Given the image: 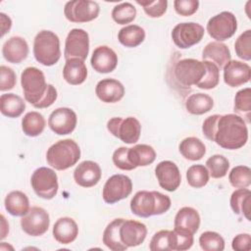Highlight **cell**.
Here are the masks:
<instances>
[{"label": "cell", "instance_id": "13", "mask_svg": "<svg viewBox=\"0 0 251 251\" xmlns=\"http://www.w3.org/2000/svg\"><path fill=\"white\" fill-rule=\"evenodd\" d=\"M50 218L48 212L37 206L29 208L28 212L22 217V229L30 236L43 235L49 227Z\"/></svg>", "mask_w": 251, "mask_h": 251}, {"label": "cell", "instance_id": "33", "mask_svg": "<svg viewBox=\"0 0 251 251\" xmlns=\"http://www.w3.org/2000/svg\"><path fill=\"white\" fill-rule=\"evenodd\" d=\"M118 39L125 47H137L145 39V30L137 25H126L120 29Z\"/></svg>", "mask_w": 251, "mask_h": 251}, {"label": "cell", "instance_id": "40", "mask_svg": "<svg viewBox=\"0 0 251 251\" xmlns=\"http://www.w3.org/2000/svg\"><path fill=\"white\" fill-rule=\"evenodd\" d=\"M111 15L117 24L126 25L135 19L136 8L129 2H123L113 8Z\"/></svg>", "mask_w": 251, "mask_h": 251}, {"label": "cell", "instance_id": "5", "mask_svg": "<svg viewBox=\"0 0 251 251\" xmlns=\"http://www.w3.org/2000/svg\"><path fill=\"white\" fill-rule=\"evenodd\" d=\"M80 158L78 144L71 139H62L51 145L46 153L48 165L57 171H65L75 165Z\"/></svg>", "mask_w": 251, "mask_h": 251}, {"label": "cell", "instance_id": "2", "mask_svg": "<svg viewBox=\"0 0 251 251\" xmlns=\"http://www.w3.org/2000/svg\"><path fill=\"white\" fill-rule=\"evenodd\" d=\"M21 84L25 99L34 108H48L57 99L56 88L46 83L43 72L35 67H27L23 71Z\"/></svg>", "mask_w": 251, "mask_h": 251}, {"label": "cell", "instance_id": "51", "mask_svg": "<svg viewBox=\"0 0 251 251\" xmlns=\"http://www.w3.org/2000/svg\"><path fill=\"white\" fill-rule=\"evenodd\" d=\"M0 21H1V36H4L11 29L12 20L6 14L0 13Z\"/></svg>", "mask_w": 251, "mask_h": 251}, {"label": "cell", "instance_id": "29", "mask_svg": "<svg viewBox=\"0 0 251 251\" xmlns=\"http://www.w3.org/2000/svg\"><path fill=\"white\" fill-rule=\"evenodd\" d=\"M124 221L125 219H122V218L115 219L110 224H108L106 228L104 229L102 240H103V243L110 250L124 251L127 249V246H126L123 243L120 235V228Z\"/></svg>", "mask_w": 251, "mask_h": 251}, {"label": "cell", "instance_id": "30", "mask_svg": "<svg viewBox=\"0 0 251 251\" xmlns=\"http://www.w3.org/2000/svg\"><path fill=\"white\" fill-rule=\"evenodd\" d=\"M25 110L24 99L14 93L2 94L0 97V111L8 118H18Z\"/></svg>", "mask_w": 251, "mask_h": 251}, {"label": "cell", "instance_id": "18", "mask_svg": "<svg viewBox=\"0 0 251 251\" xmlns=\"http://www.w3.org/2000/svg\"><path fill=\"white\" fill-rule=\"evenodd\" d=\"M101 178V168L93 161L85 160L79 163L74 171V179L81 187H92L96 185Z\"/></svg>", "mask_w": 251, "mask_h": 251}, {"label": "cell", "instance_id": "27", "mask_svg": "<svg viewBox=\"0 0 251 251\" xmlns=\"http://www.w3.org/2000/svg\"><path fill=\"white\" fill-rule=\"evenodd\" d=\"M6 211L14 217H23L29 210V200L25 193L20 190L9 192L4 200Z\"/></svg>", "mask_w": 251, "mask_h": 251}, {"label": "cell", "instance_id": "10", "mask_svg": "<svg viewBox=\"0 0 251 251\" xmlns=\"http://www.w3.org/2000/svg\"><path fill=\"white\" fill-rule=\"evenodd\" d=\"M100 12L97 2L89 0H73L66 3L64 14L72 23H87L95 20Z\"/></svg>", "mask_w": 251, "mask_h": 251}, {"label": "cell", "instance_id": "15", "mask_svg": "<svg viewBox=\"0 0 251 251\" xmlns=\"http://www.w3.org/2000/svg\"><path fill=\"white\" fill-rule=\"evenodd\" d=\"M77 123V117L74 110L68 107H61L54 110L48 118L50 129L58 135L72 133Z\"/></svg>", "mask_w": 251, "mask_h": 251}, {"label": "cell", "instance_id": "37", "mask_svg": "<svg viewBox=\"0 0 251 251\" xmlns=\"http://www.w3.org/2000/svg\"><path fill=\"white\" fill-rule=\"evenodd\" d=\"M234 111L236 115H242L246 119L245 123H250L251 116V89L250 87L243 88L235 94ZM242 118V119H243Z\"/></svg>", "mask_w": 251, "mask_h": 251}, {"label": "cell", "instance_id": "19", "mask_svg": "<svg viewBox=\"0 0 251 251\" xmlns=\"http://www.w3.org/2000/svg\"><path fill=\"white\" fill-rule=\"evenodd\" d=\"M91 67L100 74L112 73L118 65V56L116 52L106 45L98 46L94 49L91 59Z\"/></svg>", "mask_w": 251, "mask_h": 251}, {"label": "cell", "instance_id": "28", "mask_svg": "<svg viewBox=\"0 0 251 251\" xmlns=\"http://www.w3.org/2000/svg\"><path fill=\"white\" fill-rule=\"evenodd\" d=\"M230 208L234 214L250 221L251 191L248 188H238L231 193L229 200Z\"/></svg>", "mask_w": 251, "mask_h": 251}, {"label": "cell", "instance_id": "43", "mask_svg": "<svg viewBox=\"0 0 251 251\" xmlns=\"http://www.w3.org/2000/svg\"><path fill=\"white\" fill-rule=\"evenodd\" d=\"M234 50L236 55L245 61L251 60V29L243 31L235 40Z\"/></svg>", "mask_w": 251, "mask_h": 251}, {"label": "cell", "instance_id": "45", "mask_svg": "<svg viewBox=\"0 0 251 251\" xmlns=\"http://www.w3.org/2000/svg\"><path fill=\"white\" fill-rule=\"evenodd\" d=\"M205 64H206V75L203 80L201 81V83L197 87L201 89H213L219 84L220 70L214 63L205 61Z\"/></svg>", "mask_w": 251, "mask_h": 251}, {"label": "cell", "instance_id": "21", "mask_svg": "<svg viewBox=\"0 0 251 251\" xmlns=\"http://www.w3.org/2000/svg\"><path fill=\"white\" fill-rule=\"evenodd\" d=\"M28 44L21 36H12L2 46V55L6 61L12 64H20L27 58Z\"/></svg>", "mask_w": 251, "mask_h": 251}, {"label": "cell", "instance_id": "20", "mask_svg": "<svg viewBox=\"0 0 251 251\" xmlns=\"http://www.w3.org/2000/svg\"><path fill=\"white\" fill-rule=\"evenodd\" d=\"M123 243L127 247H135L143 243L147 235V227L144 224L134 220H125L120 228Z\"/></svg>", "mask_w": 251, "mask_h": 251}, {"label": "cell", "instance_id": "39", "mask_svg": "<svg viewBox=\"0 0 251 251\" xmlns=\"http://www.w3.org/2000/svg\"><path fill=\"white\" fill-rule=\"evenodd\" d=\"M209 172L203 165H192L186 172L187 183L193 188H201L209 181Z\"/></svg>", "mask_w": 251, "mask_h": 251}, {"label": "cell", "instance_id": "1", "mask_svg": "<svg viewBox=\"0 0 251 251\" xmlns=\"http://www.w3.org/2000/svg\"><path fill=\"white\" fill-rule=\"evenodd\" d=\"M202 131L207 139L228 150L239 149L248 140L246 123L236 114L209 116L203 122Z\"/></svg>", "mask_w": 251, "mask_h": 251}, {"label": "cell", "instance_id": "16", "mask_svg": "<svg viewBox=\"0 0 251 251\" xmlns=\"http://www.w3.org/2000/svg\"><path fill=\"white\" fill-rule=\"evenodd\" d=\"M155 175L159 185L170 192L178 188L181 182V176L178 167L172 161L165 160L157 164Z\"/></svg>", "mask_w": 251, "mask_h": 251}, {"label": "cell", "instance_id": "9", "mask_svg": "<svg viewBox=\"0 0 251 251\" xmlns=\"http://www.w3.org/2000/svg\"><path fill=\"white\" fill-rule=\"evenodd\" d=\"M206 28L213 39L222 42L227 40L235 33L237 29V21L231 12L224 11L212 17L208 21Z\"/></svg>", "mask_w": 251, "mask_h": 251}, {"label": "cell", "instance_id": "52", "mask_svg": "<svg viewBox=\"0 0 251 251\" xmlns=\"http://www.w3.org/2000/svg\"><path fill=\"white\" fill-rule=\"evenodd\" d=\"M1 226H2V228H1L0 239L2 240V239H4L7 236L8 232H9V225L6 222V219H5L4 215H1Z\"/></svg>", "mask_w": 251, "mask_h": 251}, {"label": "cell", "instance_id": "7", "mask_svg": "<svg viewBox=\"0 0 251 251\" xmlns=\"http://www.w3.org/2000/svg\"><path fill=\"white\" fill-rule=\"evenodd\" d=\"M30 184L35 194L46 200L54 198L59 188L57 174L47 167H40L32 173Z\"/></svg>", "mask_w": 251, "mask_h": 251}, {"label": "cell", "instance_id": "48", "mask_svg": "<svg viewBox=\"0 0 251 251\" xmlns=\"http://www.w3.org/2000/svg\"><path fill=\"white\" fill-rule=\"evenodd\" d=\"M0 75H1L0 90L7 91V90L13 89L17 83V76H16V74L13 71V69H11L7 66L1 65Z\"/></svg>", "mask_w": 251, "mask_h": 251}, {"label": "cell", "instance_id": "49", "mask_svg": "<svg viewBox=\"0 0 251 251\" xmlns=\"http://www.w3.org/2000/svg\"><path fill=\"white\" fill-rule=\"evenodd\" d=\"M174 7L176 14L189 17L195 14L199 8V1L197 0H176L174 1Z\"/></svg>", "mask_w": 251, "mask_h": 251}, {"label": "cell", "instance_id": "47", "mask_svg": "<svg viewBox=\"0 0 251 251\" xmlns=\"http://www.w3.org/2000/svg\"><path fill=\"white\" fill-rule=\"evenodd\" d=\"M113 163L114 165L123 171H131L136 169L128 159V148L120 147L116 149L113 153Z\"/></svg>", "mask_w": 251, "mask_h": 251}, {"label": "cell", "instance_id": "8", "mask_svg": "<svg viewBox=\"0 0 251 251\" xmlns=\"http://www.w3.org/2000/svg\"><path fill=\"white\" fill-rule=\"evenodd\" d=\"M107 129L123 142L133 144L139 140L141 125L134 117H127L126 119L114 117L108 121Z\"/></svg>", "mask_w": 251, "mask_h": 251}, {"label": "cell", "instance_id": "44", "mask_svg": "<svg viewBox=\"0 0 251 251\" xmlns=\"http://www.w3.org/2000/svg\"><path fill=\"white\" fill-rule=\"evenodd\" d=\"M136 3L140 5L145 14L150 18H160L162 17L168 8V1L167 0H157V1H139L137 0Z\"/></svg>", "mask_w": 251, "mask_h": 251}, {"label": "cell", "instance_id": "35", "mask_svg": "<svg viewBox=\"0 0 251 251\" xmlns=\"http://www.w3.org/2000/svg\"><path fill=\"white\" fill-rule=\"evenodd\" d=\"M45 126L46 121L44 117L36 111L26 113L22 119V129L25 135L30 137L40 135L43 132Z\"/></svg>", "mask_w": 251, "mask_h": 251}, {"label": "cell", "instance_id": "34", "mask_svg": "<svg viewBox=\"0 0 251 251\" xmlns=\"http://www.w3.org/2000/svg\"><path fill=\"white\" fill-rule=\"evenodd\" d=\"M214 106L213 98L206 93L191 94L185 101L186 111L192 115H203L212 110Z\"/></svg>", "mask_w": 251, "mask_h": 251}, {"label": "cell", "instance_id": "11", "mask_svg": "<svg viewBox=\"0 0 251 251\" xmlns=\"http://www.w3.org/2000/svg\"><path fill=\"white\" fill-rule=\"evenodd\" d=\"M131 191V179L126 175L118 174L107 179L103 186L102 197L107 204H114L129 196Z\"/></svg>", "mask_w": 251, "mask_h": 251}, {"label": "cell", "instance_id": "4", "mask_svg": "<svg viewBox=\"0 0 251 251\" xmlns=\"http://www.w3.org/2000/svg\"><path fill=\"white\" fill-rule=\"evenodd\" d=\"M173 84H177L180 92L190 91L191 86H198L206 75L205 61H199L192 58L177 60L173 64Z\"/></svg>", "mask_w": 251, "mask_h": 251}, {"label": "cell", "instance_id": "17", "mask_svg": "<svg viewBox=\"0 0 251 251\" xmlns=\"http://www.w3.org/2000/svg\"><path fill=\"white\" fill-rule=\"evenodd\" d=\"M251 68L248 64L230 60L224 67V81L230 87H238L250 80Z\"/></svg>", "mask_w": 251, "mask_h": 251}, {"label": "cell", "instance_id": "36", "mask_svg": "<svg viewBox=\"0 0 251 251\" xmlns=\"http://www.w3.org/2000/svg\"><path fill=\"white\" fill-rule=\"evenodd\" d=\"M194 237L193 234L178 228H174L170 230L169 234V245L171 250L184 251L191 248L193 245Z\"/></svg>", "mask_w": 251, "mask_h": 251}, {"label": "cell", "instance_id": "38", "mask_svg": "<svg viewBox=\"0 0 251 251\" xmlns=\"http://www.w3.org/2000/svg\"><path fill=\"white\" fill-rule=\"evenodd\" d=\"M206 168L209 172V176L213 178H222L226 176L228 172L229 162L225 156L216 154L206 161Z\"/></svg>", "mask_w": 251, "mask_h": 251}, {"label": "cell", "instance_id": "46", "mask_svg": "<svg viewBox=\"0 0 251 251\" xmlns=\"http://www.w3.org/2000/svg\"><path fill=\"white\" fill-rule=\"evenodd\" d=\"M170 230L162 229L157 231L151 238L149 249L151 251H171L169 245Z\"/></svg>", "mask_w": 251, "mask_h": 251}, {"label": "cell", "instance_id": "14", "mask_svg": "<svg viewBox=\"0 0 251 251\" xmlns=\"http://www.w3.org/2000/svg\"><path fill=\"white\" fill-rule=\"evenodd\" d=\"M89 52L88 33L81 28H73L67 35L65 41L64 57L67 60L77 58L85 61Z\"/></svg>", "mask_w": 251, "mask_h": 251}, {"label": "cell", "instance_id": "12", "mask_svg": "<svg viewBox=\"0 0 251 251\" xmlns=\"http://www.w3.org/2000/svg\"><path fill=\"white\" fill-rule=\"evenodd\" d=\"M204 27L197 23H180L172 30V39L176 47L187 49L199 43L204 36Z\"/></svg>", "mask_w": 251, "mask_h": 251}, {"label": "cell", "instance_id": "42", "mask_svg": "<svg viewBox=\"0 0 251 251\" xmlns=\"http://www.w3.org/2000/svg\"><path fill=\"white\" fill-rule=\"evenodd\" d=\"M200 247L204 251H223L225 249V239L216 231H204L199 237Z\"/></svg>", "mask_w": 251, "mask_h": 251}, {"label": "cell", "instance_id": "41", "mask_svg": "<svg viewBox=\"0 0 251 251\" xmlns=\"http://www.w3.org/2000/svg\"><path fill=\"white\" fill-rule=\"evenodd\" d=\"M229 183L235 188H248L251 184V170L247 166H236L228 175Z\"/></svg>", "mask_w": 251, "mask_h": 251}, {"label": "cell", "instance_id": "23", "mask_svg": "<svg viewBox=\"0 0 251 251\" xmlns=\"http://www.w3.org/2000/svg\"><path fill=\"white\" fill-rule=\"evenodd\" d=\"M230 58L231 55L227 45L218 41L209 42L202 51L203 61L214 63L219 70L224 69L227 62L230 61Z\"/></svg>", "mask_w": 251, "mask_h": 251}, {"label": "cell", "instance_id": "3", "mask_svg": "<svg viewBox=\"0 0 251 251\" xmlns=\"http://www.w3.org/2000/svg\"><path fill=\"white\" fill-rule=\"evenodd\" d=\"M171 198L159 191H137L130 200L132 214L140 218L159 216L171 208Z\"/></svg>", "mask_w": 251, "mask_h": 251}, {"label": "cell", "instance_id": "31", "mask_svg": "<svg viewBox=\"0 0 251 251\" xmlns=\"http://www.w3.org/2000/svg\"><path fill=\"white\" fill-rule=\"evenodd\" d=\"M128 159L135 168L146 167L155 161L156 152L148 144H136L128 148Z\"/></svg>", "mask_w": 251, "mask_h": 251}, {"label": "cell", "instance_id": "24", "mask_svg": "<svg viewBox=\"0 0 251 251\" xmlns=\"http://www.w3.org/2000/svg\"><path fill=\"white\" fill-rule=\"evenodd\" d=\"M52 232L56 241L61 244H70L77 237L78 226L74 219L63 217L56 221Z\"/></svg>", "mask_w": 251, "mask_h": 251}, {"label": "cell", "instance_id": "50", "mask_svg": "<svg viewBox=\"0 0 251 251\" xmlns=\"http://www.w3.org/2000/svg\"><path fill=\"white\" fill-rule=\"evenodd\" d=\"M231 247L235 251H249L251 249V236L249 233H239L233 237Z\"/></svg>", "mask_w": 251, "mask_h": 251}, {"label": "cell", "instance_id": "6", "mask_svg": "<svg viewBox=\"0 0 251 251\" xmlns=\"http://www.w3.org/2000/svg\"><path fill=\"white\" fill-rule=\"evenodd\" d=\"M33 55L35 60L43 66L55 65L61 57L58 35L51 30L39 31L33 40Z\"/></svg>", "mask_w": 251, "mask_h": 251}, {"label": "cell", "instance_id": "22", "mask_svg": "<svg viewBox=\"0 0 251 251\" xmlns=\"http://www.w3.org/2000/svg\"><path fill=\"white\" fill-rule=\"evenodd\" d=\"M95 93L104 103H116L124 97L125 87L118 79L104 78L96 84Z\"/></svg>", "mask_w": 251, "mask_h": 251}, {"label": "cell", "instance_id": "32", "mask_svg": "<svg viewBox=\"0 0 251 251\" xmlns=\"http://www.w3.org/2000/svg\"><path fill=\"white\" fill-rule=\"evenodd\" d=\"M178 150L180 154L187 160H201L206 153V146L201 139L195 136H189L180 141Z\"/></svg>", "mask_w": 251, "mask_h": 251}, {"label": "cell", "instance_id": "25", "mask_svg": "<svg viewBox=\"0 0 251 251\" xmlns=\"http://www.w3.org/2000/svg\"><path fill=\"white\" fill-rule=\"evenodd\" d=\"M174 226L175 228L188 231L194 235L200 226L198 211L188 206L180 208L175 217Z\"/></svg>", "mask_w": 251, "mask_h": 251}, {"label": "cell", "instance_id": "26", "mask_svg": "<svg viewBox=\"0 0 251 251\" xmlns=\"http://www.w3.org/2000/svg\"><path fill=\"white\" fill-rule=\"evenodd\" d=\"M63 77L72 85L83 83L87 77V68L84 61L77 58L67 60L63 68Z\"/></svg>", "mask_w": 251, "mask_h": 251}]
</instances>
